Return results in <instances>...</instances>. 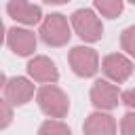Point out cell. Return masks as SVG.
<instances>
[{"label": "cell", "instance_id": "obj_3", "mask_svg": "<svg viewBox=\"0 0 135 135\" xmlns=\"http://www.w3.org/2000/svg\"><path fill=\"white\" fill-rule=\"evenodd\" d=\"M40 38L49 46H63L70 40V25L61 13L49 15L40 25Z\"/></svg>", "mask_w": 135, "mask_h": 135}, {"label": "cell", "instance_id": "obj_5", "mask_svg": "<svg viewBox=\"0 0 135 135\" xmlns=\"http://www.w3.org/2000/svg\"><path fill=\"white\" fill-rule=\"evenodd\" d=\"M101 68H103V74H105L110 80H114V82H124V80L131 76V72H133L131 59H127V57L120 55V53L108 55V57L103 59Z\"/></svg>", "mask_w": 135, "mask_h": 135}, {"label": "cell", "instance_id": "obj_17", "mask_svg": "<svg viewBox=\"0 0 135 135\" xmlns=\"http://www.w3.org/2000/svg\"><path fill=\"white\" fill-rule=\"evenodd\" d=\"M120 99H122V103H127L129 108H135V89L124 91V93L120 95Z\"/></svg>", "mask_w": 135, "mask_h": 135}, {"label": "cell", "instance_id": "obj_12", "mask_svg": "<svg viewBox=\"0 0 135 135\" xmlns=\"http://www.w3.org/2000/svg\"><path fill=\"white\" fill-rule=\"evenodd\" d=\"M95 8H97L103 17L114 19V17H118V15L122 13L124 4H122L120 0H97V2H95Z\"/></svg>", "mask_w": 135, "mask_h": 135}, {"label": "cell", "instance_id": "obj_10", "mask_svg": "<svg viewBox=\"0 0 135 135\" xmlns=\"http://www.w3.org/2000/svg\"><path fill=\"white\" fill-rule=\"evenodd\" d=\"M27 74L34 78V80H38V82H57V78H59V72H57V68H55V63L49 59V57H34V59H30V63H27Z\"/></svg>", "mask_w": 135, "mask_h": 135}, {"label": "cell", "instance_id": "obj_1", "mask_svg": "<svg viewBox=\"0 0 135 135\" xmlns=\"http://www.w3.org/2000/svg\"><path fill=\"white\" fill-rule=\"evenodd\" d=\"M38 105L51 118H63L68 114V110H70L68 95L55 84H44L38 91Z\"/></svg>", "mask_w": 135, "mask_h": 135}, {"label": "cell", "instance_id": "obj_15", "mask_svg": "<svg viewBox=\"0 0 135 135\" xmlns=\"http://www.w3.org/2000/svg\"><path fill=\"white\" fill-rule=\"evenodd\" d=\"M120 131H122V135H135V112H129L122 116Z\"/></svg>", "mask_w": 135, "mask_h": 135}, {"label": "cell", "instance_id": "obj_16", "mask_svg": "<svg viewBox=\"0 0 135 135\" xmlns=\"http://www.w3.org/2000/svg\"><path fill=\"white\" fill-rule=\"evenodd\" d=\"M0 108H2V122H0V124H2V129H4V127L11 122V108H8V101L4 99V101L0 103Z\"/></svg>", "mask_w": 135, "mask_h": 135}, {"label": "cell", "instance_id": "obj_6", "mask_svg": "<svg viewBox=\"0 0 135 135\" xmlns=\"http://www.w3.org/2000/svg\"><path fill=\"white\" fill-rule=\"evenodd\" d=\"M91 101L99 110H112L118 105V89L108 80H95L91 86Z\"/></svg>", "mask_w": 135, "mask_h": 135}, {"label": "cell", "instance_id": "obj_4", "mask_svg": "<svg viewBox=\"0 0 135 135\" xmlns=\"http://www.w3.org/2000/svg\"><path fill=\"white\" fill-rule=\"evenodd\" d=\"M70 65L74 74L89 78L99 70V55L89 46H74L70 51Z\"/></svg>", "mask_w": 135, "mask_h": 135}, {"label": "cell", "instance_id": "obj_14", "mask_svg": "<svg viewBox=\"0 0 135 135\" xmlns=\"http://www.w3.org/2000/svg\"><path fill=\"white\" fill-rule=\"evenodd\" d=\"M120 46H122V51H127L131 57H135V25H131V27H127V30L122 32V36H120Z\"/></svg>", "mask_w": 135, "mask_h": 135}, {"label": "cell", "instance_id": "obj_7", "mask_svg": "<svg viewBox=\"0 0 135 135\" xmlns=\"http://www.w3.org/2000/svg\"><path fill=\"white\" fill-rule=\"evenodd\" d=\"M6 44L11 46L13 53L27 57L36 51V36L30 30H21V27H11L6 34Z\"/></svg>", "mask_w": 135, "mask_h": 135}, {"label": "cell", "instance_id": "obj_8", "mask_svg": "<svg viewBox=\"0 0 135 135\" xmlns=\"http://www.w3.org/2000/svg\"><path fill=\"white\" fill-rule=\"evenodd\" d=\"M34 95V84L27 80V78H11L6 84H4V99L13 105H23L32 99Z\"/></svg>", "mask_w": 135, "mask_h": 135}, {"label": "cell", "instance_id": "obj_11", "mask_svg": "<svg viewBox=\"0 0 135 135\" xmlns=\"http://www.w3.org/2000/svg\"><path fill=\"white\" fill-rule=\"evenodd\" d=\"M84 135H114L116 133V120L110 114L95 112L84 120Z\"/></svg>", "mask_w": 135, "mask_h": 135}, {"label": "cell", "instance_id": "obj_13", "mask_svg": "<svg viewBox=\"0 0 135 135\" xmlns=\"http://www.w3.org/2000/svg\"><path fill=\"white\" fill-rule=\"evenodd\" d=\"M38 135H72V131L61 120H46L38 129Z\"/></svg>", "mask_w": 135, "mask_h": 135}, {"label": "cell", "instance_id": "obj_9", "mask_svg": "<svg viewBox=\"0 0 135 135\" xmlns=\"http://www.w3.org/2000/svg\"><path fill=\"white\" fill-rule=\"evenodd\" d=\"M6 11L13 19L21 21V23H27V25H34L40 21L42 17V8L38 4H32V2H23V0H11L6 4Z\"/></svg>", "mask_w": 135, "mask_h": 135}, {"label": "cell", "instance_id": "obj_2", "mask_svg": "<svg viewBox=\"0 0 135 135\" xmlns=\"http://www.w3.org/2000/svg\"><path fill=\"white\" fill-rule=\"evenodd\" d=\"M72 25L84 42H97L103 36V25L91 8H78L72 15Z\"/></svg>", "mask_w": 135, "mask_h": 135}]
</instances>
